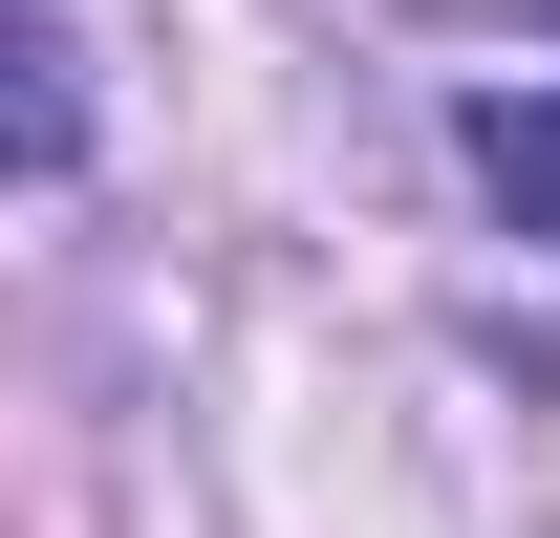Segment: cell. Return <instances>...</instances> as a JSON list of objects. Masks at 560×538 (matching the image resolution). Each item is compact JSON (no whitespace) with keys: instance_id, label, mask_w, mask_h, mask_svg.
I'll return each mask as SVG.
<instances>
[{"instance_id":"cell-1","label":"cell","mask_w":560,"mask_h":538,"mask_svg":"<svg viewBox=\"0 0 560 538\" xmlns=\"http://www.w3.org/2000/svg\"><path fill=\"white\" fill-rule=\"evenodd\" d=\"M475 195L517 237H560V86H475Z\"/></svg>"},{"instance_id":"cell-2","label":"cell","mask_w":560,"mask_h":538,"mask_svg":"<svg viewBox=\"0 0 560 538\" xmlns=\"http://www.w3.org/2000/svg\"><path fill=\"white\" fill-rule=\"evenodd\" d=\"M22 173H86V0H22Z\"/></svg>"}]
</instances>
